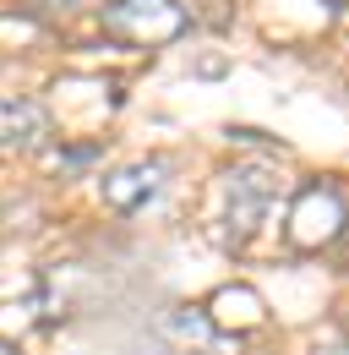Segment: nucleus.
Masks as SVG:
<instances>
[{"mask_svg":"<svg viewBox=\"0 0 349 355\" xmlns=\"http://www.w3.org/2000/svg\"><path fill=\"white\" fill-rule=\"evenodd\" d=\"M339 246H344V257H349V224H344V235H339Z\"/></svg>","mask_w":349,"mask_h":355,"instance_id":"obj_7","label":"nucleus"},{"mask_svg":"<svg viewBox=\"0 0 349 355\" xmlns=\"http://www.w3.org/2000/svg\"><path fill=\"white\" fill-rule=\"evenodd\" d=\"M344 197H339V186H328V180H316V186H305V197L295 202V246L305 252H316V246H328L333 235H344Z\"/></svg>","mask_w":349,"mask_h":355,"instance_id":"obj_4","label":"nucleus"},{"mask_svg":"<svg viewBox=\"0 0 349 355\" xmlns=\"http://www.w3.org/2000/svg\"><path fill=\"white\" fill-rule=\"evenodd\" d=\"M278 197H284V170H273V164H240V170H229L224 180V235L240 246L246 235H257L267 214L278 208Z\"/></svg>","mask_w":349,"mask_h":355,"instance_id":"obj_1","label":"nucleus"},{"mask_svg":"<svg viewBox=\"0 0 349 355\" xmlns=\"http://www.w3.org/2000/svg\"><path fill=\"white\" fill-rule=\"evenodd\" d=\"M186 22L191 17H186L180 0H109L104 6V33L136 49L170 44L174 33H186Z\"/></svg>","mask_w":349,"mask_h":355,"instance_id":"obj_2","label":"nucleus"},{"mask_svg":"<svg viewBox=\"0 0 349 355\" xmlns=\"http://www.w3.org/2000/svg\"><path fill=\"white\" fill-rule=\"evenodd\" d=\"M170 159L164 153H147V159H136V164H120L115 175L104 180V202L115 208V214H142L153 197H164V186H170Z\"/></svg>","mask_w":349,"mask_h":355,"instance_id":"obj_3","label":"nucleus"},{"mask_svg":"<svg viewBox=\"0 0 349 355\" xmlns=\"http://www.w3.org/2000/svg\"><path fill=\"white\" fill-rule=\"evenodd\" d=\"M159 339L170 355H229L224 334L213 328V317L197 306H174L164 322H159Z\"/></svg>","mask_w":349,"mask_h":355,"instance_id":"obj_5","label":"nucleus"},{"mask_svg":"<svg viewBox=\"0 0 349 355\" xmlns=\"http://www.w3.org/2000/svg\"><path fill=\"white\" fill-rule=\"evenodd\" d=\"M0 355H17V345H11V339H0Z\"/></svg>","mask_w":349,"mask_h":355,"instance_id":"obj_6","label":"nucleus"}]
</instances>
